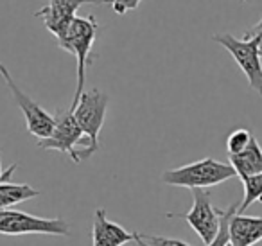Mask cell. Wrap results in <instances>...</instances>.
<instances>
[{
    "label": "cell",
    "mask_w": 262,
    "mask_h": 246,
    "mask_svg": "<svg viewBox=\"0 0 262 246\" xmlns=\"http://www.w3.org/2000/svg\"><path fill=\"white\" fill-rule=\"evenodd\" d=\"M99 22L95 16H76L70 27L67 29L65 36L58 40L59 49L70 52L77 59V85L70 108H76V102L79 101L81 94L84 92V81H86V67L92 63V49L99 36Z\"/></svg>",
    "instance_id": "6da1fadb"
},
{
    "label": "cell",
    "mask_w": 262,
    "mask_h": 246,
    "mask_svg": "<svg viewBox=\"0 0 262 246\" xmlns=\"http://www.w3.org/2000/svg\"><path fill=\"white\" fill-rule=\"evenodd\" d=\"M110 97L108 94L101 92L99 88H90L81 94L79 101L76 102L74 108V117L76 122L79 124L81 131L86 137L88 146L84 149H77V160L79 163L83 160L90 158L94 153L99 151V135H101L102 124L106 119V110H108ZM70 108V106H69ZM72 110V108H70Z\"/></svg>",
    "instance_id": "7a4b0ae2"
},
{
    "label": "cell",
    "mask_w": 262,
    "mask_h": 246,
    "mask_svg": "<svg viewBox=\"0 0 262 246\" xmlns=\"http://www.w3.org/2000/svg\"><path fill=\"white\" fill-rule=\"evenodd\" d=\"M235 171L230 163L219 162L215 158H203L198 162L187 163V166L176 167V169L164 171L162 181L172 187L185 189H208L214 185L225 183V181L235 178Z\"/></svg>",
    "instance_id": "3957f363"
},
{
    "label": "cell",
    "mask_w": 262,
    "mask_h": 246,
    "mask_svg": "<svg viewBox=\"0 0 262 246\" xmlns=\"http://www.w3.org/2000/svg\"><path fill=\"white\" fill-rule=\"evenodd\" d=\"M2 235H59L69 237L70 224L63 217H40L15 209H0Z\"/></svg>",
    "instance_id": "277c9868"
},
{
    "label": "cell",
    "mask_w": 262,
    "mask_h": 246,
    "mask_svg": "<svg viewBox=\"0 0 262 246\" xmlns=\"http://www.w3.org/2000/svg\"><path fill=\"white\" fill-rule=\"evenodd\" d=\"M192 209L185 214H167L169 219L180 217L187 221L194 232L200 235L203 246H208L215 239L221 224V209H215L212 205V196L207 189H192Z\"/></svg>",
    "instance_id": "5b68a950"
},
{
    "label": "cell",
    "mask_w": 262,
    "mask_h": 246,
    "mask_svg": "<svg viewBox=\"0 0 262 246\" xmlns=\"http://www.w3.org/2000/svg\"><path fill=\"white\" fill-rule=\"evenodd\" d=\"M212 40L221 45V47H225L232 54V58L235 59L239 69L246 76L250 87L258 95H262V59H260L262 56L258 54V49L255 45V42L244 40V38H235L230 33L214 34Z\"/></svg>",
    "instance_id": "8992f818"
},
{
    "label": "cell",
    "mask_w": 262,
    "mask_h": 246,
    "mask_svg": "<svg viewBox=\"0 0 262 246\" xmlns=\"http://www.w3.org/2000/svg\"><path fill=\"white\" fill-rule=\"evenodd\" d=\"M0 76H2V79L6 81L8 88L11 90L13 97H15L16 105L20 106L24 117H26L27 131H29L31 135H34L38 140H45V138L51 137L52 131H54V126H56L54 115H51L47 110L41 108V106L38 105L34 99H31L27 94H24L22 88H20L18 85L15 83V79L11 77L8 67L2 65V63H0Z\"/></svg>",
    "instance_id": "52a82bcc"
},
{
    "label": "cell",
    "mask_w": 262,
    "mask_h": 246,
    "mask_svg": "<svg viewBox=\"0 0 262 246\" xmlns=\"http://www.w3.org/2000/svg\"><path fill=\"white\" fill-rule=\"evenodd\" d=\"M56 119V126L54 131L49 138L45 140H38V148L41 149H54V151L59 153H67V155L72 158L74 163H79L77 160V144H83L84 149L88 146L86 137L81 131L79 124L76 122V117H74V110L67 108L63 112H58L54 115Z\"/></svg>",
    "instance_id": "ba28073f"
},
{
    "label": "cell",
    "mask_w": 262,
    "mask_h": 246,
    "mask_svg": "<svg viewBox=\"0 0 262 246\" xmlns=\"http://www.w3.org/2000/svg\"><path fill=\"white\" fill-rule=\"evenodd\" d=\"M113 0H49V4L43 6L34 13L36 18L43 22L45 29L56 38L61 40L65 36L67 29L74 18L77 16V9L84 4L92 6H101V4H112Z\"/></svg>",
    "instance_id": "9c48e42d"
},
{
    "label": "cell",
    "mask_w": 262,
    "mask_h": 246,
    "mask_svg": "<svg viewBox=\"0 0 262 246\" xmlns=\"http://www.w3.org/2000/svg\"><path fill=\"white\" fill-rule=\"evenodd\" d=\"M135 241V232H127L122 224L106 217L104 209H97L92 224V246H124Z\"/></svg>",
    "instance_id": "30bf717a"
},
{
    "label": "cell",
    "mask_w": 262,
    "mask_h": 246,
    "mask_svg": "<svg viewBox=\"0 0 262 246\" xmlns=\"http://www.w3.org/2000/svg\"><path fill=\"white\" fill-rule=\"evenodd\" d=\"M230 241L233 246H253L262 241V217L235 214L230 221Z\"/></svg>",
    "instance_id": "8fae6325"
},
{
    "label": "cell",
    "mask_w": 262,
    "mask_h": 246,
    "mask_svg": "<svg viewBox=\"0 0 262 246\" xmlns=\"http://www.w3.org/2000/svg\"><path fill=\"white\" fill-rule=\"evenodd\" d=\"M228 158L230 166L233 167V171L241 180L262 173V148L255 138V135L251 137L250 144L246 146L244 151L237 153V155H230Z\"/></svg>",
    "instance_id": "7c38bea8"
},
{
    "label": "cell",
    "mask_w": 262,
    "mask_h": 246,
    "mask_svg": "<svg viewBox=\"0 0 262 246\" xmlns=\"http://www.w3.org/2000/svg\"><path fill=\"white\" fill-rule=\"evenodd\" d=\"M41 192L27 183H11V181H0V209H11L27 199L40 196Z\"/></svg>",
    "instance_id": "4fadbf2b"
},
{
    "label": "cell",
    "mask_w": 262,
    "mask_h": 246,
    "mask_svg": "<svg viewBox=\"0 0 262 246\" xmlns=\"http://www.w3.org/2000/svg\"><path fill=\"white\" fill-rule=\"evenodd\" d=\"M241 181L244 185V198L239 203L237 214H244V210L253 205V203H262V173L250 178H243Z\"/></svg>",
    "instance_id": "5bb4252c"
},
{
    "label": "cell",
    "mask_w": 262,
    "mask_h": 246,
    "mask_svg": "<svg viewBox=\"0 0 262 246\" xmlns=\"http://www.w3.org/2000/svg\"><path fill=\"white\" fill-rule=\"evenodd\" d=\"M237 209H239V205L233 203V205H230L226 210H223L219 232H217V235H215V239L208 246H226L230 242V221H232V217L237 214Z\"/></svg>",
    "instance_id": "9a60e30c"
},
{
    "label": "cell",
    "mask_w": 262,
    "mask_h": 246,
    "mask_svg": "<svg viewBox=\"0 0 262 246\" xmlns=\"http://www.w3.org/2000/svg\"><path fill=\"white\" fill-rule=\"evenodd\" d=\"M251 137H253V133H251L250 130H246V128H237V130H233L232 133L228 135V138H226V151H228V156L244 151L246 146L250 144Z\"/></svg>",
    "instance_id": "2e32d148"
},
{
    "label": "cell",
    "mask_w": 262,
    "mask_h": 246,
    "mask_svg": "<svg viewBox=\"0 0 262 246\" xmlns=\"http://www.w3.org/2000/svg\"><path fill=\"white\" fill-rule=\"evenodd\" d=\"M142 241H146L149 246H190L189 242L182 241V239H172L164 237V235H151V234H139Z\"/></svg>",
    "instance_id": "e0dca14e"
},
{
    "label": "cell",
    "mask_w": 262,
    "mask_h": 246,
    "mask_svg": "<svg viewBox=\"0 0 262 246\" xmlns=\"http://www.w3.org/2000/svg\"><path fill=\"white\" fill-rule=\"evenodd\" d=\"M142 0H113L112 2V9L117 15H126L129 11H135L140 6Z\"/></svg>",
    "instance_id": "ac0fdd59"
},
{
    "label": "cell",
    "mask_w": 262,
    "mask_h": 246,
    "mask_svg": "<svg viewBox=\"0 0 262 246\" xmlns=\"http://www.w3.org/2000/svg\"><path fill=\"white\" fill-rule=\"evenodd\" d=\"M244 40L255 42V45H257V49H258V54L262 56V18L258 20L251 29H248V33L244 34Z\"/></svg>",
    "instance_id": "d6986e66"
},
{
    "label": "cell",
    "mask_w": 262,
    "mask_h": 246,
    "mask_svg": "<svg viewBox=\"0 0 262 246\" xmlns=\"http://www.w3.org/2000/svg\"><path fill=\"white\" fill-rule=\"evenodd\" d=\"M0 158H2V149H0ZM16 163L9 166L8 169H2V162H0V181H9V178L13 176V173L16 171Z\"/></svg>",
    "instance_id": "ffe728a7"
},
{
    "label": "cell",
    "mask_w": 262,
    "mask_h": 246,
    "mask_svg": "<svg viewBox=\"0 0 262 246\" xmlns=\"http://www.w3.org/2000/svg\"><path fill=\"white\" fill-rule=\"evenodd\" d=\"M135 242H137V244H139V246H149L146 241H142V239L139 237V232H135Z\"/></svg>",
    "instance_id": "44dd1931"
},
{
    "label": "cell",
    "mask_w": 262,
    "mask_h": 246,
    "mask_svg": "<svg viewBox=\"0 0 262 246\" xmlns=\"http://www.w3.org/2000/svg\"><path fill=\"white\" fill-rule=\"evenodd\" d=\"M226 246H233V244H232V241H230V242H228V244H226Z\"/></svg>",
    "instance_id": "7402d4cb"
},
{
    "label": "cell",
    "mask_w": 262,
    "mask_h": 246,
    "mask_svg": "<svg viewBox=\"0 0 262 246\" xmlns=\"http://www.w3.org/2000/svg\"><path fill=\"white\" fill-rule=\"evenodd\" d=\"M243 2H248V0H243Z\"/></svg>",
    "instance_id": "603a6c76"
}]
</instances>
